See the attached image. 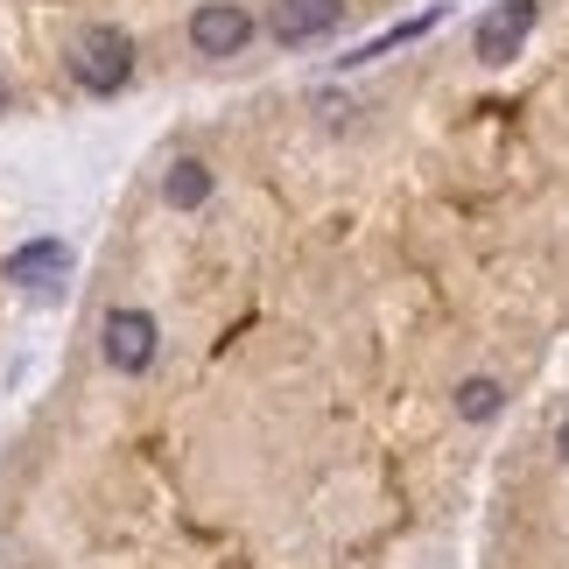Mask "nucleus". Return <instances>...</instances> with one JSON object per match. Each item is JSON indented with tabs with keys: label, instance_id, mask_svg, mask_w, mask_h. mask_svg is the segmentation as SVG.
<instances>
[{
	"label": "nucleus",
	"instance_id": "9b49d317",
	"mask_svg": "<svg viewBox=\"0 0 569 569\" xmlns=\"http://www.w3.org/2000/svg\"><path fill=\"white\" fill-rule=\"evenodd\" d=\"M556 457H562V465H569V422L556 429Z\"/></svg>",
	"mask_w": 569,
	"mask_h": 569
},
{
	"label": "nucleus",
	"instance_id": "7ed1b4c3",
	"mask_svg": "<svg viewBox=\"0 0 569 569\" xmlns=\"http://www.w3.org/2000/svg\"><path fill=\"white\" fill-rule=\"evenodd\" d=\"M183 36H190V50H197V57L226 63V57H247V50H253L260 21H253L247 8H239V0H197Z\"/></svg>",
	"mask_w": 569,
	"mask_h": 569
},
{
	"label": "nucleus",
	"instance_id": "f03ea898",
	"mask_svg": "<svg viewBox=\"0 0 569 569\" xmlns=\"http://www.w3.org/2000/svg\"><path fill=\"white\" fill-rule=\"evenodd\" d=\"M99 359L113 366L120 380L156 373V359H162V323L148 317V310H134V302L106 310V323H99Z\"/></svg>",
	"mask_w": 569,
	"mask_h": 569
},
{
	"label": "nucleus",
	"instance_id": "1a4fd4ad",
	"mask_svg": "<svg viewBox=\"0 0 569 569\" xmlns=\"http://www.w3.org/2000/svg\"><path fill=\"white\" fill-rule=\"evenodd\" d=\"M450 408L465 415V422H499V408H507V387H499L492 373H471V380H457Z\"/></svg>",
	"mask_w": 569,
	"mask_h": 569
},
{
	"label": "nucleus",
	"instance_id": "423d86ee",
	"mask_svg": "<svg viewBox=\"0 0 569 569\" xmlns=\"http://www.w3.org/2000/svg\"><path fill=\"white\" fill-rule=\"evenodd\" d=\"M535 21H541V8H535V0H492V8L478 14V29H471V50H478V63H513L520 50H528Z\"/></svg>",
	"mask_w": 569,
	"mask_h": 569
},
{
	"label": "nucleus",
	"instance_id": "9d476101",
	"mask_svg": "<svg viewBox=\"0 0 569 569\" xmlns=\"http://www.w3.org/2000/svg\"><path fill=\"white\" fill-rule=\"evenodd\" d=\"M8 106H14V84H8V71H0V113H8Z\"/></svg>",
	"mask_w": 569,
	"mask_h": 569
},
{
	"label": "nucleus",
	"instance_id": "39448f33",
	"mask_svg": "<svg viewBox=\"0 0 569 569\" xmlns=\"http://www.w3.org/2000/svg\"><path fill=\"white\" fill-rule=\"evenodd\" d=\"M0 274H8V289H21V296H57L63 281H71V247H63L57 232L21 239V247L0 260Z\"/></svg>",
	"mask_w": 569,
	"mask_h": 569
},
{
	"label": "nucleus",
	"instance_id": "f257e3e1",
	"mask_svg": "<svg viewBox=\"0 0 569 569\" xmlns=\"http://www.w3.org/2000/svg\"><path fill=\"white\" fill-rule=\"evenodd\" d=\"M134 36L120 29V21H84L71 36V84L84 99H120L127 84H134Z\"/></svg>",
	"mask_w": 569,
	"mask_h": 569
},
{
	"label": "nucleus",
	"instance_id": "6e6552de",
	"mask_svg": "<svg viewBox=\"0 0 569 569\" xmlns=\"http://www.w3.org/2000/svg\"><path fill=\"white\" fill-rule=\"evenodd\" d=\"M211 190H218V177H211V162H197V156H183V162L162 169V204L169 211H204Z\"/></svg>",
	"mask_w": 569,
	"mask_h": 569
},
{
	"label": "nucleus",
	"instance_id": "0eeeda50",
	"mask_svg": "<svg viewBox=\"0 0 569 569\" xmlns=\"http://www.w3.org/2000/svg\"><path fill=\"white\" fill-rule=\"evenodd\" d=\"M443 14H450V8H443V0H436V8L408 14V21H393V29H380L373 42H359V50H352V57H338V63H345V71H359V63H380L387 50H401V42H422L429 29H443Z\"/></svg>",
	"mask_w": 569,
	"mask_h": 569
},
{
	"label": "nucleus",
	"instance_id": "20e7f679",
	"mask_svg": "<svg viewBox=\"0 0 569 569\" xmlns=\"http://www.w3.org/2000/svg\"><path fill=\"white\" fill-rule=\"evenodd\" d=\"M268 42L274 50H317L323 36L345 29V0H268Z\"/></svg>",
	"mask_w": 569,
	"mask_h": 569
}]
</instances>
